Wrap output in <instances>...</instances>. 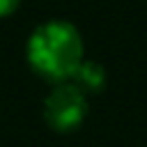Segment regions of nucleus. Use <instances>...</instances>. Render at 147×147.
Returning <instances> with one entry per match:
<instances>
[{
	"label": "nucleus",
	"mask_w": 147,
	"mask_h": 147,
	"mask_svg": "<svg viewBox=\"0 0 147 147\" xmlns=\"http://www.w3.org/2000/svg\"><path fill=\"white\" fill-rule=\"evenodd\" d=\"M28 62L34 74L53 85L71 80L83 64L80 32L67 21L39 25L28 41Z\"/></svg>",
	"instance_id": "1"
},
{
	"label": "nucleus",
	"mask_w": 147,
	"mask_h": 147,
	"mask_svg": "<svg viewBox=\"0 0 147 147\" xmlns=\"http://www.w3.org/2000/svg\"><path fill=\"white\" fill-rule=\"evenodd\" d=\"M71 80H76V85L83 92H99L106 83V71L99 62H85L83 60V64L78 67V71Z\"/></svg>",
	"instance_id": "3"
},
{
	"label": "nucleus",
	"mask_w": 147,
	"mask_h": 147,
	"mask_svg": "<svg viewBox=\"0 0 147 147\" xmlns=\"http://www.w3.org/2000/svg\"><path fill=\"white\" fill-rule=\"evenodd\" d=\"M85 115H87V99L76 83L67 80L53 85L51 94L44 101V117L51 129L74 131L83 124Z\"/></svg>",
	"instance_id": "2"
},
{
	"label": "nucleus",
	"mask_w": 147,
	"mask_h": 147,
	"mask_svg": "<svg viewBox=\"0 0 147 147\" xmlns=\"http://www.w3.org/2000/svg\"><path fill=\"white\" fill-rule=\"evenodd\" d=\"M18 2H21V0H0V18H2V16H9V14L18 7Z\"/></svg>",
	"instance_id": "4"
}]
</instances>
